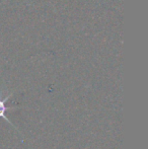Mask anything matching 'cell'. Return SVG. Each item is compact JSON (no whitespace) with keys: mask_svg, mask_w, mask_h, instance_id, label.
Instances as JSON below:
<instances>
[{"mask_svg":"<svg viewBox=\"0 0 148 149\" xmlns=\"http://www.w3.org/2000/svg\"><path fill=\"white\" fill-rule=\"evenodd\" d=\"M10 96H11V94H9L8 96H6V97L3 98V100H0V118H3L4 120H6L8 123L12 124L11 122H10V120H8L7 117L5 116V112L7 111V108H6V106H5V102L10 97Z\"/></svg>","mask_w":148,"mask_h":149,"instance_id":"1","label":"cell"}]
</instances>
